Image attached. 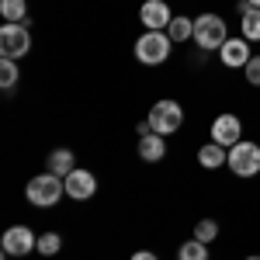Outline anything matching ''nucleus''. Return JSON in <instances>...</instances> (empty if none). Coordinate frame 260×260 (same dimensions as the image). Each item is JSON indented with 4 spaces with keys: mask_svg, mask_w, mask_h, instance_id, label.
<instances>
[{
    "mask_svg": "<svg viewBox=\"0 0 260 260\" xmlns=\"http://www.w3.org/2000/svg\"><path fill=\"white\" fill-rule=\"evenodd\" d=\"M177 260H208V243H201V240H187V243H180Z\"/></svg>",
    "mask_w": 260,
    "mask_h": 260,
    "instance_id": "16",
    "label": "nucleus"
},
{
    "mask_svg": "<svg viewBox=\"0 0 260 260\" xmlns=\"http://www.w3.org/2000/svg\"><path fill=\"white\" fill-rule=\"evenodd\" d=\"M149 128L156 132V136H174L180 125H184V108H180L177 101H156L153 104V111H149Z\"/></svg>",
    "mask_w": 260,
    "mask_h": 260,
    "instance_id": "4",
    "label": "nucleus"
},
{
    "mask_svg": "<svg viewBox=\"0 0 260 260\" xmlns=\"http://www.w3.org/2000/svg\"><path fill=\"white\" fill-rule=\"evenodd\" d=\"M225 160H229V149L219 146V142H208V146L198 149V163L205 167V170H215V167H222Z\"/></svg>",
    "mask_w": 260,
    "mask_h": 260,
    "instance_id": "14",
    "label": "nucleus"
},
{
    "mask_svg": "<svg viewBox=\"0 0 260 260\" xmlns=\"http://www.w3.org/2000/svg\"><path fill=\"white\" fill-rule=\"evenodd\" d=\"M240 139H243V121L236 118V115H219V118L212 121V142L233 149Z\"/></svg>",
    "mask_w": 260,
    "mask_h": 260,
    "instance_id": "9",
    "label": "nucleus"
},
{
    "mask_svg": "<svg viewBox=\"0 0 260 260\" xmlns=\"http://www.w3.org/2000/svg\"><path fill=\"white\" fill-rule=\"evenodd\" d=\"M139 21L146 24V31H167L170 21H174L170 4H167V0H146L139 7Z\"/></svg>",
    "mask_w": 260,
    "mask_h": 260,
    "instance_id": "8",
    "label": "nucleus"
},
{
    "mask_svg": "<svg viewBox=\"0 0 260 260\" xmlns=\"http://www.w3.org/2000/svg\"><path fill=\"white\" fill-rule=\"evenodd\" d=\"M31 52V35H28V24H4L0 28V56L4 59H24Z\"/></svg>",
    "mask_w": 260,
    "mask_h": 260,
    "instance_id": "6",
    "label": "nucleus"
},
{
    "mask_svg": "<svg viewBox=\"0 0 260 260\" xmlns=\"http://www.w3.org/2000/svg\"><path fill=\"white\" fill-rule=\"evenodd\" d=\"M66 194V180L56 177V174H39V177H31L28 180V187H24V198L31 201L35 208H52L56 201Z\"/></svg>",
    "mask_w": 260,
    "mask_h": 260,
    "instance_id": "1",
    "label": "nucleus"
},
{
    "mask_svg": "<svg viewBox=\"0 0 260 260\" xmlns=\"http://www.w3.org/2000/svg\"><path fill=\"white\" fill-rule=\"evenodd\" d=\"M132 260H160L156 253H149V250H139V253H132Z\"/></svg>",
    "mask_w": 260,
    "mask_h": 260,
    "instance_id": "23",
    "label": "nucleus"
},
{
    "mask_svg": "<svg viewBox=\"0 0 260 260\" xmlns=\"http://www.w3.org/2000/svg\"><path fill=\"white\" fill-rule=\"evenodd\" d=\"M219 59H222V66H229V70H243L246 62L253 59V52H250V42L243 39H225V45L219 49Z\"/></svg>",
    "mask_w": 260,
    "mask_h": 260,
    "instance_id": "10",
    "label": "nucleus"
},
{
    "mask_svg": "<svg viewBox=\"0 0 260 260\" xmlns=\"http://www.w3.org/2000/svg\"><path fill=\"white\" fill-rule=\"evenodd\" d=\"M59 246H62L59 233H45V236H39V253H42V257H56Z\"/></svg>",
    "mask_w": 260,
    "mask_h": 260,
    "instance_id": "20",
    "label": "nucleus"
},
{
    "mask_svg": "<svg viewBox=\"0 0 260 260\" xmlns=\"http://www.w3.org/2000/svg\"><path fill=\"white\" fill-rule=\"evenodd\" d=\"M250 7H257V11H260V0H250Z\"/></svg>",
    "mask_w": 260,
    "mask_h": 260,
    "instance_id": "24",
    "label": "nucleus"
},
{
    "mask_svg": "<svg viewBox=\"0 0 260 260\" xmlns=\"http://www.w3.org/2000/svg\"><path fill=\"white\" fill-rule=\"evenodd\" d=\"M0 14H4L7 24H21L24 14H28V4L24 0H0Z\"/></svg>",
    "mask_w": 260,
    "mask_h": 260,
    "instance_id": "15",
    "label": "nucleus"
},
{
    "mask_svg": "<svg viewBox=\"0 0 260 260\" xmlns=\"http://www.w3.org/2000/svg\"><path fill=\"white\" fill-rule=\"evenodd\" d=\"M167 156V139L156 136V132H149V136H139V160L146 163H160Z\"/></svg>",
    "mask_w": 260,
    "mask_h": 260,
    "instance_id": "12",
    "label": "nucleus"
},
{
    "mask_svg": "<svg viewBox=\"0 0 260 260\" xmlns=\"http://www.w3.org/2000/svg\"><path fill=\"white\" fill-rule=\"evenodd\" d=\"M246 260H260V257H246Z\"/></svg>",
    "mask_w": 260,
    "mask_h": 260,
    "instance_id": "25",
    "label": "nucleus"
},
{
    "mask_svg": "<svg viewBox=\"0 0 260 260\" xmlns=\"http://www.w3.org/2000/svg\"><path fill=\"white\" fill-rule=\"evenodd\" d=\"M94 191H98V177L90 174V170H73L70 177H66V194L73 201H87V198H94Z\"/></svg>",
    "mask_w": 260,
    "mask_h": 260,
    "instance_id": "11",
    "label": "nucleus"
},
{
    "mask_svg": "<svg viewBox=\"0 0 260 260\" xmlns=\"http://www.w3.org/2000/svg\"><path fill=\"white\" fill-rule=\"evenodd\" d=\"M45 163H49V174H56V177H62V180L77 170V156H73L70 149H52Z\"/></svg>",
    "mask_w": 260,
    "mask_h": 260,
    "instance_id": "13",
    "label": "nucleus"
},
{
    "mask_svg": "<svg viewBox=\"0 0 260 260\" xmlns=\"http://www.w3.org/2000/svg\"><path fill=\"white\" fill-rule=\"evenodd\" d=\"M170 49H174V39L167 31H146L136 42V59L142 66H160V62L170 59Z\"/></svg>",
    "mask_w": 260,
    "mask_h": 260,
    "instance_id": "2",
    "label": "nucleus"
},
{
    "mask_svg": "<svg viewBox=\"0 0 260 260\" xmlns=\"http://www.w3.org/2000/svg\"><path fill=\"white\" fill-rule=\"evenodd\" d=\"M240 24H243V39H246V42H260V11H257V7L246 11Z\"/></svg>",
    "mask_w": 260,
    "mask_h": 260,
    "instance_id": "18",
    "label": "nucleus"
},
{
    "mask_svg": "<svg viewBox=\"0 0 260 260\" xmlns=\"http://www.w3.org/2000/svg\"><path fill=\"white\" fill-rule=\"evenodd\" d=\"M215 236H219V222H215V219H201L198 225H194V240L215 243Z\"/></svg>",
    "mask_w": 260,
    "mask_h": 260,
    "instance_id": "19",
    "label": "nucleus"
},
{
    "mask_svg": "<svg viewBox=\"0 0 260 260\" xmlns=\"http://www.w3.org/2000/svg\"><path fill=\"white\" fill-rule=\"evenodd\" d=\"M225 39H229V31H225V21L219 14H201V18H194V45L198 49L215 52V49L225 45Z\"/></svg>",
    "mask_w": 260,
    "mask_h": 260,
    "instance_id": "3",
    "label": "nucleus"
},
{
    "mask_svg": "<svg viewBox=\"0 0 260 260\" xmlns=\"http://www.w3.org/2000/svg\"><path fill=\"white\" fill-rule=\"evenodd\" d=\"M18 62L14 59H4L0 62V87H4V90H11V87H14V83H18Z\"/></svg>",
    "mask_w": 260,
    "mask_h": 260,
    "instance_id": "21",
    "label": "nucleus"
},
{
    "mask_svg": "<svg viewBox=\"0 0 260 260\" xmlns=\"http://www.w3.org/2000/svg\"><path fill=\"white\" fill-rule=\"evenodd\" d=\"M0 246L7 257H24L31 250H39V236L28 229V225H11L4 236H0Z\"/></svg>",
    "mask_w": 260,
    "mask_h": 260,
    "instance_id": "7",
    "label": "nucleus"
},
{
    "mask_svg": "<svg viewBox=\"0 0 260 260\" xmlns=\"http://www.w3.org/2000/svg\"><path fill=\"white\" fill-rule=\"evenodd\" d=\"M167 35H170L174 42L194 39V21H191V18H174V21H170V28H167Z\"/></svg>",
    "mask_w": 260,
    "mask_h": 260,
    "instance_id": "17",
    "label": "nucleus"
},
{
    "mask_svg": "<svg viewBox=\"0 0 260 260\" xmlns=\"http://www.w3.org/2000/svg\"><path fill=\"white\" fill-rule=\"evenodd\" d=\"M243 77L253 83V87H260V56H253V59L243 66Z\"/></svg>",
    "mask_w": 260,
    "mask_h": 260,
    "instance_id": "22",
    "label": "nucleus"
},
{
    "mask_svg": "<svg viewBox=\"0 0 260 260\" xmlns=\"http://www.w3.org/2000/svg\"><path fill=\"white\" fill-rule=\"evenodd\" d=\"M225 167H229L236 177H257V174H260V146H257V142L240 139L233 149H229Z\"/></svg>",
    "mask_w": 260,
    "mask_h": 260,
    "instance_id": "5",
    "label": "nucleus"
}]
</instances>
